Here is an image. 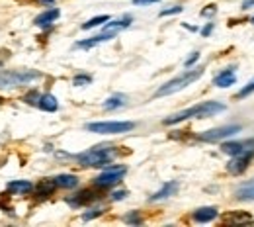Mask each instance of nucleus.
I'll return each mask as SVG.
<instances>
[{
	"label": "nucleus",
	"mask_w": 254,
	"mask_h": 227,
	"mask_svg": "<svg viewBox=\"0 0 254 227\" xmlns=\"http://www.w3.org/2000/svg\"><path fill=\"white\" fill-rule=\"evenodd\" d=\"M223 110H225V106L221 102H201L198 106H192V108H188L184 112H178V114H174V116L166 118L164 124L174 126V124H180V122L190 120V118H211V116H215V114H219Z\"/></svg>",
	"instance_id": "nucleus-1"
},
{
	"label": "nucleus",
	"mask_w": 254,
	"mask_h": 227,
	"mask_svg": "<svg viewBox=\"0 0 254 227\" xmlns=\"http://www.w3.org/2000/svg\"><path fill=\"white\" fill-rule=\"evenodd\" d=\"M201 75H203V69H201V67H198V69H194V71H186L184 75H180V76H176V78L168 80L164 86H161V88L157 90V94H155V96H157V98H161V96H170V94H174V92H178V90L186 88L188 84L196 82Z\"/></svg>",
	"instance_id": "nucleus-2"
},
{
	"label": "nucleus",
	"mask_w": 254,
	"mask_h": 227,
	"mask_svg": "<svg viewBox=\"0 0 254 227\" xmlns=\"http://www.w3.org/2000/svg\"><path fill=\"white\" fill-rule=\"evenodd\" d=\"M113 155H115V151L111 147H94V149H88V151L76 155V161L82 167H106L113 159Z\"/></svg>",
	"instance_id": "nucleus-3"
},
{
	"label": "nucleus",
	"mask_w": 254,
	"mask_h": 227,
	"mask_svg": "<svg viewBox=\"0 0 254 227\" xmlns=\"http://www.w3.org/2000/svg\"><path fill=\"white\" fill-rule=\"evenodd\" d=\"M41 75L37 71H0V88H16L32 80H37Z\"/></svg>",
	"instance_id": "nucleus-4"
},
{
	"label": "nucleus",
	"mask_w": 254,
	"mask_h": 227,
	"mask_svg": "<svg viewBox=\"0 0 254 227\" xmlns=\"http://www.w3.org/2000/svg\"><path fill=\"white\" fill-rule=\"evenodd\" d=\"M135 128L133 122H96V124H86V130L92 133H125Z\"/></svg>",
	"instance_id": "nucleus-5"
},
{
	"label": "nucleus",
	"mask_w": 254,
	"mask_h": 227,
	"mask_svg": "<svg viewBox=\"0 0 254 227\" xmlns=\"http://www.w3.org/2000/svg\"><path fill=\"white\" fill-rule=\"evenodd\" d=\"M125 172H127L125 167H108V169L94 180V184H96L98 188H109V186L117 184V182L123 178Z\"/></svg>",
	"instance_id": "nucleus-6"
},
{
	"label": "nucleus",
	"mask_w": 254,
	"mask_h": 227,
	"mask_svg": "<svg viewBox=\"0 0 254 227\" xmlns=\"http://www.w3.org/2000/svg\"><path fill=\"white\" fill-rule=\"evenodd\" d=\"M238 132H240V126H223V128H215V130H209V132L201 133L200 139L211 143V141H221L225 137H231V135H235Z\"/></svg>",
	"instance_id": "nucleus-7"
},
{
	"label": "nucleus",
	"mask_w": 254,
	"mask_h": 227,
	"mask_svg": "<svg viewBox=\"0 0 254 227\" xmlns=\"http://www.w3.org/2000/svg\"><path fill=\"white\" fill-rule=\"evenodd\" d=\"M223 153L236 157V155H244V153H254V139L248 141H233V143H223Z\"/></svg>",
	"instance_id": "nucleus-8"
},
{
	"label": "nucleus",
	"mask_w": 254,
	"mask_h": 227,
	"mask_svg": "<svg viewBox=\"0 0 254 227\" xmlns=\"http://www.w3.org/2000/svg\"><path fill=\"white\" fill-rule=\"evenodd\" d=\"M252 155H254V153L236 155V157H235V159L229 163V167H227V169H229V172H233V174H240V172H242V170L248 167V161L252 159Z\"/></svg>",
	"instance_id": "nucleus-9"
},
{
	"label": "nucleus",
	"mask_w": 254,
	"mask_h": 227,
	"mask_svg": "<svg viewBox=\"0 0 254 227\" xmlns=\"http://www.w3.org/2000/svg\"><path fill=\"white\" fill-rule=\"evenodd\" d=\"M236 200H242V202H252L254 200V180H248L244 184H240L235 192Z\"/></svg>",
	"instance_id": "nucleus-10"
},
{
	"label": "nucleus",
	"mask_w": 254,
	"mask_h": 227,
	"mask_svg": "<svg viewBox=\"0 0 254 227\" xmlns=\"http://www.w3.org/2000/svg\"><path fill=\"white\" fill-rule=\"evenodd\" d=\"M55 188H57L55 178H45V180H41V182L37 184L36 194H37L39 198H47V196H51V194L55 192Z\"/></svg>",
	"instance_id": "nucleus-11"
},
{
	"label": "nucleus",
	"mask_w": 254,
	"mask_h": 227,
	"mask_svg": "<svg viewBox=\"0 0 254 227\" xmlns=\"http://www.w3.org/2000/svg\"><path fill=\"white\" fill-rule=\"evenodd\" d=\"M217 217V208H200V209H196L194 211V219L196 221H200V223H207V221H211V219H215Z\"/></svg>",
	"instance_id": "nucleus-12"
},
{
	"label": "nucleus",
	"mask_w": 254,
	"mask_h": 227,
	"mask_svg": "<svg viewBox=\"0 0 254 227\" xmlns=\"http://www.w3.org/2000/svg\"><path fill=\"white\" fill-rule=\"evenodd\" d=\"M57 18H59V10H57V8H51V10H47V12L39 14V16L36 18V26H39V28H45V26L53 24Z\"/></svg>",
	"instance_id": "nucleus-13"
},
{
	"label": "nucleus",
	"mask_w": 254,
	"mask_h": 227,
	"mask_svg": "<svg viewBox=\"0 0 254 227\" xmlns=\"http://www.w3.org/2000/svg\"><path fill=\"white\" fill-rule=\"evenodd\" d=\"M213 82H215V86H219V88H227V86H231V84L236 82V76L233 75L231 69H227V71H223L221 75H217Z\"/></svg>",
	"instance_id": "nucleus-14"
},
{
	"label": "nucleus",
	"mask_w": 254,
	"mask_h": 227,
	"mask_svg": "<svg viewBox=\"0 0 254 227\" xmlns=\"http://www.w3.org/2000/svg\"><path fill=\"white\" fill-rule=\"evenodd\" d=\"M6 190H8V192H16V194H28V192L34 190V186H32V182H28V180H12V182L6 186Z\"/></svg>",
	"instance_id": "nucleus-15"
},
{
	"label": "nucleus",
	"mask_w": 254,
	"mask_h": 227,
	"mask_svg": "<svg viewBox=\"0 0 254 227\" xmlns=\"http://www.w3.org/2000/svg\"><path fill=\"white\" fill-rule=\"evenodd\" d=\"M98 196L94 194V192H90V190H84V192H80V194H76L74 198H71L69 200V204L73 206V208H78V206H82V204H88V202H94Z\"/></svg>",
	"instance_id": "nucleus-16"
},
{
	"label": "nucleus",
	"mask_w": 254,
	"mask_h": 227,
	"mask_svg": "<svg viewBox=\"0 0 254 227\" xmlns=\"http://www.w3.org/2000/svg\"><path fill=\"white\" fill-rule=\"evenodd\" d=\"M37 106H39L41 110H45V112H55L59 104H57V98H55L53 94H43V96H39Z\"/></svg>",
	"instance_id": "nucleus-17"
},
{
	"label": "nucleus",
	"mask_w": 254,
	"mask_h": 227,
	"mask_svg": "<svg viewBox=\"0 0 254 227\" xmlns=\"http://www.w3.org/2000/svg\"><path fill=\"white\" fill-rule=\"evenodd\" d=\"M176 190H178V182H174V180H172V182H166V184H164V186H163V188H161V190H159L151 200H164V198L172 196Z\"/></svg>",
	"instance_id": "nucleus-18"
},
{
	"label": "nucleus",
	"mask_w": 254,
	"mask_h": 227,
	"mask_svg": "<svg viewBox=\"0 0 254 227\" xmlns=\"http://www.w3.org/2000/svg\"><path fill=\"white\" fill-rule=\"evenodd\" d=\"M55 182H57V186H61V188H74V186L78 184V178H76L74 174H59V176L55 178Z\"/></svg>",
	"instance_id": "nucleus-19"
},
{
	"label": "nucleus",
	"mask_w": 254,
	"mask_h": 227,
	"mask_svg": "<svg viewBox=\"0 0 254 227\" xmlns=\"http://www.w3.org/2000/svg\"><path fill=\"white\" fill-rule=\"evenodd\" d=\"M123 104H125V96L115 94V96H111L104 102V110H115V108H121Z\"/></svg>",
	"instance_id": "nucleus-20"
},
{
	"label": "nucleus",
	"mask_w": 254,
	"mask_h": 227,
	"mask_svg": "<svg viewBox=\"0 0 254 227\" xmlns=\"http://www.w3.org/2000/svg\"><path fill=\"white\" fill-rule=\"evenodd\" d=\"M106 22H109V16H96V18L88 20L86 24H82V30H92V28H96L100 24H106Z\"/></svg>",
	"instance_id": "nucleus-21"
},
{
	"label": "nucleus",
	"mask_w": 254,
	"mask_h": 227,
	"mask_svg": "<svg viewBox=\"0 0 254 227\" xmlns=\"http://www.w3.org/2000/svg\"><path fill=\"white\" fill-rule=\"evenodd\" d=\"M90 82H92V76H90V75H78V76H74V80H73L74 86H84V84H90Z\"/></svg>",
	"instance_id": "nucleus-22"
},
{
	"label": "nucleus",
	"mask_w": 254,
	"mask_h": 227,
	"mask_svg": "<svg viewBox=\"0 0 254 227\" xmlns=\"http://www.w3.org/2000/svg\"><path fill=\"white\" fill-rule=\"evenodd\" d=\"M252 92H254V80H252V82H248L242 90H238L236 98H244V96H248V94H252Z\"/></svg>",
	"instance_id": "nucleus-23"
},
{
	"label": "nucleus",
	"mask_w": 254,
	"mask_h": 227,
	"mask_svg": "<svg viewBox=\"0 0 254 227\" xmlns=\"http://www.w3.org/2000/svg\"><path fill=\"white\" fill-rule=\"evenodd\" d=\"M102 211H104L102 208H94V209H90L88 213H84V215H82V219H84V221H88V219H94V217L102 215Z\"/></svg>",
	"instance_id": "nucleus-24"
},
{
	"label": "nucleus",
	"mask_w": 254,
	"mask_h": 227,
	"mask_svg": "<svg viewBox=\"0 0 254 227\" xmlns=\"http://www.w3.org/2000/svg\"><path fill=\"white\" fill-rule=\"evenodd\" d=\"M227 221H233V223H236V221H250V215L246 213V215H227Z\"/></svg>",
	"instance_id": "nucleus-25"
},
{
	"label": "nucleus",
	"mask_w": 254,
	"mask_h": 227,
	"mask_svg": "<svg viewBox=\"0 0 254 227\" xmlns=\"http://www.w3.org/2000/svg\"><path fill=\"white\" fill-rule=\"evenodd\" d=\"M180 12H182V6H172L168 10H163L161 16H170V14H180Z\"/></svg>",
	"instance_id": "nucleus-26"
},
{
	"label": "nucleus",
	"mask_w": 254,
	"mask_h": 227,
	"mask_svg": "<svg viewBox=\"0 0 254 227\" xmlns=\"http://www.w3.org/2000/svg\"><path fill=\"white\" fill-rule=\"evenodd\" d=\"M125 221H127V223H135V225H137V223H141V217H139L137 213H129V215H125Z\"/></svg>",
	"instance_id": "nucleus-27"
},
{
	"label": "nucleus",
	"mask_w": 254,
	"mask_h": 227,
	"mask_svg": "<svg viewBox=\"0 0 254 227\" xmlns=\"http://www.w3.org/2000/svg\"><path fill=\"white\" fill-rule=\"evenodd\" d=\"M125 196H127V192H125V190H117V192H113V194H111V200H113V202H119V200H123Z\"/></svg>",
	"instance_id": "nucleus-28"
},
{
	"label": "nucleus",
	"mask_w": 254,
	"mask_h": 227,
	"mask_svg": "<svg viewBox=\"0 0 254 227\" xmlns=\"http://www.w3.org/2000/svg\"><path fill=\"white\" fill-rule=\"evenodd\" d=\"M198 57H200V53H198V51H194V53H192V55L186 59V67H190L192 63H196V61H198Z\"/></svg>",
	"instance_id": "nucleus-29"
},
{
	"label": "nucleus",
	"mask_w": 254,
	"mask_h": 227,
	"mask_svg": "<svg viewBox=\"0 0 254 227\" xmlns=\"http://www.w3.org/2000/svg\"><path fill=\"white\" fill-rule=\"evenodd\" d=\"M26 100H28L30 104H37V102H39V96H37V92H32V94L26 96Z\"/></svg>",
	"instance_id": "nucleus-30"
},
{
	"label": "nucleus",
	"mask_w": 254,
	"mask_h": 227,
	"mask_svg": "<svg viewBox=\"0 0 254 227\" xmlns=\"http://www.w3.org/2000/svg\"><path fill=\"white\" fill-rule=\"evenodd\" d=\"M215 12H217V8H215V6H207V8L201 12V16H205V18H207V16H213Z\"/></svg>",
	"instance_id": "nucleus-31"
},
{
	"label": "nucleus",
	"mask_w": 254,
	"mask_h": 227,
	"mask_svg": "<svg viewBox=\"0 0 254 227\" xmlns=\"http://www.w3.org/2000/svg\"><path fill=\"white\" fill-rule=\"evenodd\" d=\"M153 2H159V0H133V4H137V6H143V4H153Z\"/></svg>",
	"instance_id": "nucleus-32"
},
{
	"label": "nucleus",
	"mask_w": 254,
	"mask_h": 227,
	"mask_svg": "<svg viewBox=\"0 0 254 227\" xmlns=\"http://www.w3.org/2000/svg\"><path fill=\"white\" fill-rule=\"evenodd\" d=\"M211 30H213V24H207V26L201 30V34H203V36H209V34H211Z\"/></svg>",
	"instance_id": "nucleus-33"
},
{
	"label": "nucleus",
	"mask_w": 254,
	"mask_h": 227,
	"mask_svg": "<svg viewBox=\"0 0 254 227\" xmlns=\"http://www.w3.org/2000/svg\"><path fill=\"white\" fill-rule=\"evenodd\" d=\"M252 4H254V0H244V4H242V6L248 8V6H252Z\"/></svg>",
	"instance_id": "nucleus-34"
},
{
	"label": "nucleus",
	"mask_w": 254,
	"mask_h": 227,
	"mask_svg": "<svg viewBox=\"0 0 254 227\" xmlns=\"http://www.w3.org/2000/svg\"><path fill=\"white\" fill-rule=\"evenodd\" d=\"M252 24H254V18H252Z\"/></svg>",
	"instance_id": "nucleus-35"
}]
</instances>
